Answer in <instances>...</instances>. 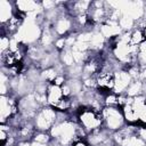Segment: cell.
I'll list each match as a JSON object with an SVG mask.
<instances>
[{"label": "cell", "instance_id": "23", "mask_svg": "<svg viewBox=\"0 0 146 146\" xmlns=\"http://www.w3.org/2000/svg\"><path fill=\"white\" fill-rule=\"evenodd\" d=\"M136 136H138L140 139H143L144 141H146V125H139L138 124Z\"/></svg>", "mask_w": 146, "mask_h": 146}, {"label": "cell", "instance_id": "26", "mask_svg": "<svg viewBox=\"0 0 146 146\" xmlns=\"http://www.w3.org/2000/svg\"><path fill=\"white\" fill-rule=\"evenodd\" d=\"M143 33H144V36H145V40H146V26L144 27V30H143Z\"/></svg>", "mask_w": 146, "mask_h": 146}, {"label": "cell", "instance_id": "16", "mask_svg": "<svg viewBox=\"0 0 146 146\" xmlns=\"http://www.w3.org/2000/svg\"><path fill=\"white\" fill-rule=\"evenodd\" d=\"M145 40V36H144V33L141 30L139 29H133L131 31V36H130V44L132 46H139L143 41Z\"/></svg>", "mask_w": 146, "mask_h": 146}, {"label": "cell", "instance_id": "6", "mask_svg": "<svg viewBox=\"0 0 146 146\" xmlns=\"http://www.w3.org/2000/svg\"><path fill=\"white\" fill-rule=\"evenodd\" d=\"M97 90L104 95L113 92L114 88V72L111 71H99L96 75Z\"/></svg>", "mask_w": 146, "mask_h": 146}, {"label": "cell", "instance_id": "8", "mask_svg": "<svg viewBox=\"0 0 146 146\" xmlns=\"http://www.w3.org/2000/svg\"><path fill=\"white\" fill-rule=\"evenodd\" d=\"M90 6H91V1L89 0H78V1H71L66 3L67 13L71 17H76L80 15L88 14Z\"/></svg>", "mask_w": 146, "mask_h": 146}, {"label": "cell", "instance_id": "4", "mask_svg": "<svg viewBox=\"0 0 146 146\" xmlns=\"http://www.w3.org/2000/svg\"><path fill=\"white\" fill-rule=\"evenodd\" d=\"M56 121H57V112L51 106L41 107L33 119V123L36 131H44V132H49L51 128L56 124Z\"/></svg>", "mask_w": 146, "mask_h": 146}, {"label": "cell", "instance_id": "13", "mask_svg": "<svg viewBox=\"0 0 146 146\" xmlns=\"http://www.w3.org/2000/svg\"><path fill=\"white\" fill-rule=\"evenodd\" d=\"M59 62L65 67H70V66L75 64V60H74V57H73L71 48H65L64 50H62L59 52Z\"/></svg>", "mask_w": 146, "mask_h": 146}, {"label": "cell", "instance_id": "2", "mask_svg": "<svg viewBox=\"0 0 146 146\" xmlns=\"http://www.w3.org/2000/svg\"><path fill=\"white\" fill-rule=\"evenodd\" d=\"M78 123L87 131V133L104 128L102 114L84 106H81L78 111Z\"/></svg>", "mask_w": 146, "mask_h": 146}, {"label": "cell", "instance_id": "18", "mask_svg": "<svg viewBox=\"0 0 146 146\" xmlns=\"http://www.w3.org/2000/svg\"><path fill=\"white\" fill-rule=\"evenodd\" d=\"M104 104L107 107H119V95H116L114 92H110V94L105 95Z\"/></svg>", "mask_w": 146, "mask_h": 146}, {"label": "cell", "instance_id": "12", "mask_svg": "<svg viewBox=\"0 0 146 146\" xmlns=\"http://www.w3.org/2000/svg\"><path fill=\"white\" fill-rule=\"evenodd\" d=\"M124 95H127L128 97H132V98L144 95V82L140 80H133L128 87V89L125 90Z\"/></svg>", "mask_w": 146, "mask_h": 146}, {"label": "cell", "instance_id": "15", "mask_svg": "<svg viewBox=\"0 0 146 146\" xmlns=\"http://www.w3.org/2000/svg\"><path fill=\"white\" fill-rule=\"evenodd\" d=\"M51 140H52V138H51L50 133L44 132V131H36L32 139V141L41 144V145H49L51 143Z\"/></svg>", "mask_w": 146, "mask_h": 146}, {"label": "cell", "instance_id": "7", "mask_svg": "<svg viewBox=\"0 0 146 146\" xmlns=\"http://www.w3.org/2000/svg\"><path fill=\"white\" fill-rule=\"evenodd\" d=\"M132 78L125 70H119L114 72V88L113 92L116 95H124L125 90L132 82Z\"/></svg>", "mask_w": 146, "mask_h": 146}, {"label": "cell", "instance_id": "11", "mask_svg": "<svg viewBox=\"0 0 146 146\" xmlns=\"http://www.w3.org/2000/svg\"><path fill=\"white\" fill-rule=\"evenodd\" d=\"M125 123L127 124H138L139 120H138V115L137 112L135 111V108L132 107V103L131 104H127L123 107H121Z\"/></svg>", "mask_w": 146, "mask_h": 146}, {"label": "cell", "instance_id": "1", "mask_svg": "<svg viewBox=\"0 0 146 146\" xmlns=\"http://www.w3.org/2000/svg\"><path fill=\"white\" fill-rule=\"evenodd\" d=\"M79 123L72 121L71 119L63 122H56V124L49 131L54 141L58 143L60 146H71V144L79 139L78 138Z\"/></svg>", "mask_w": 146, "mask_h": 146}, {"label": "cell", "instance_id": "10", "mask_svg": "<svg viewBox=\"0 0 146 146\" xmlns=\"http://www.w3.org/2000/svg\"><path fill=\"white\" fill-rule=\"evenodd\" d=\"M16 13L14 1L0 0V22L1 24L7 23Z\"/></svg>", "mask_w": 146, "mask_h": 146}, {"label": "cell", "instance_id": "21", "mask_svg": "<svg viewBox=\"0 0 146 146\" xmlns=\"http://www.w3.org/2000/svg\"><path fill=\"white\" fill-rule=\"evenodd\" d=\"M54 48L59 52L66 48V36H58L54 42Z\"/></svg>", "mask_w": 146, "mask_h": 146}, {"label": "cell", "instance_id": "3", "mask_svg": "<svg viewBox=\"0 0 146 146\" xmlns=\"http://www.w3.org/2000/svg\"><path fill=\"white\" fill-rule=\"evenodd\" d=\"M102 117L104 122V128L114 132L123 128L127 123L120 107H107L105 106L102 111Z\"/></svg>", "mask_w": 146, "mask_h": 146}, {"label": "cell", "instance_id": "14", "mask_svg": "<svg viewBox=\"0 0 146 146\" xmlns=\"http://www.w3.org/2000/svg\"><path fill=\"white\" fill-rule=\"evenodd\" d=\"M135 24L136 21L128 14H123L119 19V26L121 27L122 31H132L135 29Z\"/></svg>", "mask_w": 146, "mask_h": 146}, {"label": "cell", "instance_id": "17", "mask_svg": "<svg viewBox=\"0 0 146 146\" xmlns=\"http://www.w3.org/2000/svg\"><path fill=\"white\" fill-rule=\"evenodd\" d=\"M137 62L139 66L146 65V40H144L138 46V54H137Z\"/></svg>", "mask_w": 146, "mask_h": 146}, {"label": "cell", "instance_id": "5", "mask_svg": "<svg viewBox=\"0 0 146 146\" xmlns=\"http://www.w3.org/2000/svg\"><path fill=\"white\" fill-rule=\"evenodd\" d=\"M52 30L58 36H67L74 31V21L68 14H62L52 24Z\"/></svg>", "mask_w": 146, "mask_h": 146}, {"label": "cell", "instance_id": "22", "mask_svg": "<svg viewBox=\"0 0 146 146\" xmlns=\"http://www.w3.org/2000/svg\"><path fill=\"white\" fill-rule=\"evenodd\" d=\"M125 146H146V141H144L143 139H140L138 136L135 135L129 139Z\"/></svg>", "mask_w": 146, "mask_h": 146}, {"label": "cell", "instance_id": "25", "mask_svg": "<svg viewBox=\"0 0 146 146\" xmlns=\"http://www.w3.org/2000/svg\"><path fill=\"white\" fill-rule=\"evenodd\" d=\"M139 80L146 83V65L140 66V73H139Z\"/></svg>", "mask_w": 146, "mask_h": 146}, {"label": "cell", "instance_id": "9", "mask_svg": "<svg viewBox=\"0 0 146 146\" xmlns=\"http://www.w3.org/2000/svg\"><path fill=\"white\" fill-rule=\"evenodd\" d=\"M47 102H48V106H51L52 108L59 103V100L64 97L63 91H62V87L56 86L54 83H49L48 88H47Z\"/></svg>", "mask_w": 146, "mask_h": 146}, {"label": "cell", "instance_id": "24", "mask_svg": "<svg viewBox=\"0 0 146 146\" xmlns=\"http://www.w3.org/2000/svg\"><path fill=\"white\" fill-rule=\"evenodd\" d=\"M71 146H90V145H89V143L87 141V139L82 138V139H76V140H74V141L71 144Z\"/></svg>", "mask_w": 146, "mask_h": 146}, {"label": "cell", "instance_id": "19", "mask_svg": "<svg viewBox=\"0 0 146 146\" xmlns=\"http://www.w3.org/2000/svg\"><path fill=\"white\" fill-rule=\"evenodd\" d=\"M10 42H11V38L8 35H0V50H1V55L8 52L10 50Z\"/></svg>", "mask_w": 146, "mask_h": 146}, {"label": "cell", "instance_id": "20", "mask_svg": "<svg viewBox=\"0 0 146 146\" xmlns=\"http://www.w3.org/2000/svg\"><path fill=\"white\" fill-rule=\"evenodd\" d=\"M41 5V8L43 10V13L46 11H50L52 9H56L57 8V1H50V0H44V1H41L40 2Z\"/></svg>", "mask_w": 146, "mask_h": 146}]
</instances>
